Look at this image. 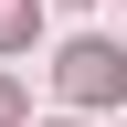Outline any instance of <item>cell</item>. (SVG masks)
Returning <instances> with one entry per match:
<instances>
[{
	"instance_id": "cell-3",
	"label": "cell",
	"mask_w": 127,
	"mask_h": 127,
	"mask_svg": "<svg viewBox=\"0 0 127 127\" xmlns=\"http://www.w3.org/2000/svg\"><path fill=\"white\" fill-rule=\"evenodd\" d=\"M11 117H21V85H11V74H0V127H11Z\"/></svg>"
},
{
	"instance_id": "cell-1",
	"label": "cell",
	"mask_w": 127,
	"mask_h": 127,
	"mask_svg": "<svg viewBox=\"0 0 127 127\" xmlns=\"http://www.w3.org/2000/svg\"><path fill=\"white\" fill-rule=\"evenodd\" d=\"M64 95H85V106L95 95H127V53L117 42H74V53H64Z\"/></svg>"
},
{
	"instance_id": "cell-2",
	"label": "cell",
	"mask_w": 127,
	"mask_h": 127,
	"mask_svg": "<svg viewBox=\"0 0 127 127\" xmlns=\"http://www.w3.org/2000/svg\"><path fill=\"white\" fill-rule=\"evenodd\" d=\"M32 21H42V0H0V53H21V42H32Z\"/></svg>"
}]
</instances>
